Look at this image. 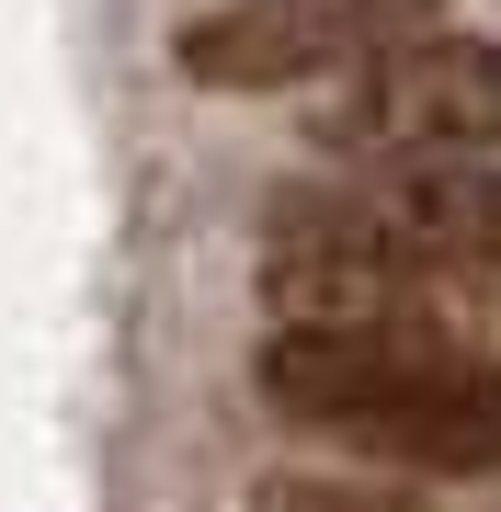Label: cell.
I'll return each mask as SVG.
<instances>
[{
  "mask_svg": "<svg viewBox=\"0 0 501 512\" xmlns=\"http://www.w3.org/2000/svg\"><path fill=\"white\" fill-rule=\"evenodd\" d=\"M262 399L308 433L388 456L422 478H490L501 467V365L456 330H422L410 308L365 319H285L262 342Z\"/></svg>",
  "mask_w": 501,
  "mask_h": 512,
  "instance_id": "6da1fadb",
  "label": "cell"
},
{
  "mask_svg": "<svg viewBox=\"0 0 501 512\" xmlns=\"http://www.w3.org/2000/svg\"><path fill=\"white\" fill-rule=\"evenodd\" d=\"M262 239H319V251L376 262L399 296L422 285H467L501 274V171L467 160H376V183H331V194H274Z\"/></svg>",
  "mask_w": 501,
  "mask_h": 512,
  "instance_id": "7a4b0ae2",
  "label": "cell"
},
{
  "mask_svg": "<svg viewBox=\"0 0 501 512\" xmlns=\"http://www.w3.org/2000/svg\"><path fill=\"white\" fill-rule=\"evenodd\" d=\"M445 0H228V12H194L171 57H183L194 92H285V80L353 69V57L433 35Z\"/></svg>",
  "mask_w": 501,
  "mask_h": 512,
  "instance_id": "277c9868",
  "label": "cell"
},
{
  "mask_svg": "<svg viewBox=\"0 0 501 512\" xmlns=\"http://www.w3.org/2000/svg\"><path fill=\"white\" fill-rule=\"evenodd\" d=\"M308 137L331 160H479L501 148V46L490 35H399L376 57H353L331 80V103L308 114Z\"/></svg>",
  "mask_w": 501,
  "mask_h": 512,
  "instance_id": "3957f363",
  "label": "cell"
},
{
  "mask_svg": "<svg viewBox=\"0 0 501 512\" xmlns=\"http://www.w3.org/2000/svg\"><path fill=\"white\" fill-rule=\"evenodd\" d=\"M251 512H422L410 490H342V478H262Z\"/></svg>",
  "mask_w": 501,
  "mask_h": 512,
  "instance_id": "5b68a950",
  "label": "cell"
}]
</instances>
